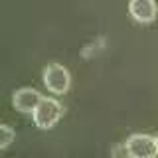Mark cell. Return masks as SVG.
<instances>
[{"mask_svg":"<svg viewBox=\"0 0 158 158\" xmlns=\"http://www.w3.org/2000/svg\"><path fill=\"white\" fill-rule=\"evenodd\" d=\"M0 132H2V138H0V148H2V150H6V148L14 142V138H16V132H14L12 127H8V125H2Z\"/></svg>","mask_w":158,"mask_h":158,"instance_id":"6","label":"cell"},{"mask_svg":"<svg viewBox=\"0 0 158 158\" xmlns=\"http://www.w3.org/2000/svg\"><path fill=\"white\" fill-rule=\"evenodd\" d=\"M42 93L36 91L32 87H22L18 91H14L12 95V105L16 107V111L24 113V115H32L38 109V105L42 103Z\"/></svg>","mask_w":158,"mask_h":158,"instance_id":"4","label":"cell"},{"mask_svg":"<svg viewBox=\"0 0 158 158\" xmlns=\"http://www.w3.org/2000/svg\"><path fill=\"white\" fill-rule=\"evenodd\" d=\"M61 115H63V107L59 105V101H56V99H49V97H44L42 103L38 105V109L32 113L36 127L42 128V131L53 128L59 123Z\"/></svg>","mask_w":158,"mask_h":158,"instance_id":"1","label":"cell"},{"mask_svg":"<svg viewBox=\"0 0 158 158\" xmlns=\"http://www.w3.org/2000/svg\"><path fill=\"white\" fill-rule=\"evenodd\" d=\"M127 150L131 158H156L158 156V144L156 136L144 135V132H136L127 138Z\"/></svg>","mask_w":158,"mask_h":158,"instance_id":"3","label":"cell"},{"mask_svg":"<svg viewBox=\"0 0 158 158\" xmlns=\"http://www.w3.org/2000/svg\"><path fill=\"white\" fill-rule=\"evenodd\" d=\"M113 158H131V154H128V150H127V144L113 148Z\"/></svg>","mask_w":158,"mask_h":158,"instance_id":"7","label":"cell"},{"mask_svg":"<svg viewBox=\"0 0 158 158\" xmlns=\"http://www.w3.org/2000/svg\"><path fill=\"white\" fill-rule=\"evenodd\" d=\"M44 85L49 93L53 95H63V93L69 91V85H71V75L63 65L59 63H49L48 67H44L42 73Z\"/></svg>","mask_w":158,"mask_h":158,"instance_id":"2","label":"cell"},{"mask_svg":"<svg viewBox=\"0 0 158 158\" xmlns=\"http://www.w3.org/2000/svg\"><path fill=\"white\" fill-rule=\"evenodd\" d=\"M156 144H158V135H156Z\"/></svg>","mask_w":158,"mask_h":158,"instance_id":"8","label":"cell"},{"mask_svg":"<svg viewBox=\"0 0 158 158\" xmlns=\"http://www.w3.org/2000/svg\"><path fill=\"white\" fill-rule=\"evenodd\" d=\"M128 12H131L135 22L150 24L158 16V6L154 0H131L128 2Z\"/></svg>","mask_w":158,"mask_h":158,"instance_id":"5","label":"cell"}]
</instances>
